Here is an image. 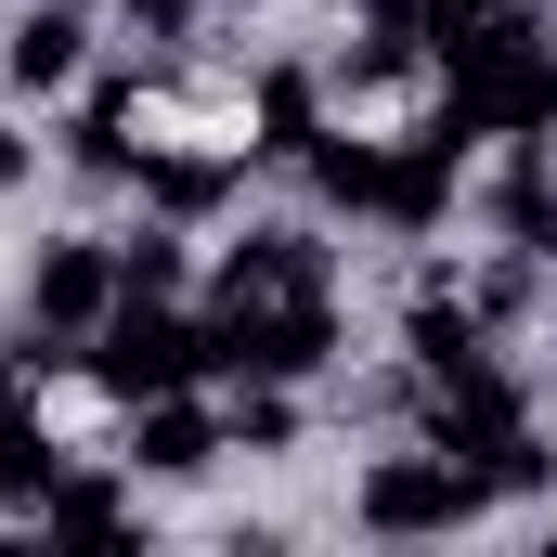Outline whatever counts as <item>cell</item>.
<instances>
[{
	"label": "cell",
	"instance_id": "ba28073f",
	"mask_svg": "<svg viewBox=\"0 0 557 557\" xmlns=\"http://www.w3.org/2000/svg\"><path fill=\"white\" fill-rule=\"evenodd\" d=\"M298 285H337V247L311 221H247L221 247V298H298Z\"/></svg>",
	"mask_w": 557,
	"mask_h": 557
},
{
	"label": "cell",
	"instance_id": "2e32d148",
	"mask_svg": "<svg viewBox=\"0 0 557 557\" xmlns=\"http://www.w3.org/2000/svg\"><path fill=\"white\" fill-rule=\"evenodd\" d=\"M208 13H221V0H208Z\"/></svg>",
	"mask_w": 557,
	"mask_h": 557
},
{
	"label": "cell",
	"instance_id": "52a82bcc",
	"mask_svg": "<svg viewBox=\"0 0 557 557\" xmlns=\"http://www.w3.org/2000/svg\"><path fill=\"white\" fill-rule=\"evenodd\" d=\"M91 65V0H26L0 26V91H78Z\"/></svg>",
	"mask_w": 557,
	"mask_h": 557
},
{
	"label": "cell",
	"instance_id": "277c9868",
	"mask_svg": "<svg viewBox=\"0 0 557 557\" xmlns=\"http://www.w3.org/2000/svg\"><path fill=\"white\" fill-rule=\"evenodd\" d=\"M104 311H117V234H39V260H26V324L91 337Z\"/></svg>",
	"mask_w": 557,
	"mask_h": 557
},
{
	"label": "cell",
	"instance_id": "6da1fadb",
	"mask_svg": "<svg viewBox=\"0 0 557 557\" xmlns=\"http://www.w3.org/2000/svg\"><path fill=\"white\" fill-rule=\"evenodd\" d=\"M78 389H104L117 416L156 403V389H208V311H182V298H117V311L78 337Z\"/></svg>",
	"mask_w": 557,
	"mask_h": 557
},
{
	"label": "cell",
	"instance_id": "8fae6325",
	"mask_svg": "<svg viewBox=\"0 0 557 557\" xmlns=\"http://www.w3.org/2000/svg\"><path fill=\"white\" fill-rule=\"evenodd\" d=\"M26 532H52V545H104V532H131V480L52 467V493H39V519H26Z\"/></svg>",
	"mask_w": 557,
	"mask_h": 557
},
{
	"label": "cell",
	"instance_id": "7c38bea8",
	"mask_svg": "<svg viewBox=\"0 0 557 557\" xmlns=\"http://www.w3.org/2000/svg\"><path fill=\"white\" fill-rule=\"evenodd\" d=\"M52 467H65V441L39 428V403H13V389H0V519H39Z\"/></svg>",
	"mask_w": 557,
	"mask_h": 557
},
{
	"label": "cell",
	"instance_id": "3957f363",
	"mask_svg": "<svg viewBox=\"0 0 557 557\" xmlns=\"http://www.w3.org/2000/svg\"><path fill=\"white\" fill-rule=\"evenodd\" d=\"M480 506H493V480H480L467 454H441V441L376 454V467H363V493H350V519H363L376 545H441V532H467Z\"/></svg>",
	"mask_w": 557,
	"mask_h": 557
},
{
	"label": "cell",
	"instance_id": "9a60e30c",
	"mask_svg": "<svg viewBox=\"0 0 557 557\" xmlns=\"http://www.w3.org/2000/svg\"><path fill=\"white\" fill-rule=\"evenodd\" d=\"M26 182H39V131H13V117H0V208H13Z\"/></svg>",
	"mask_w": 557,
	"mask_h": 557
},
{
	"label": "cell",
	"instance_id": "5bb4252c",
	"mask_svg": "<svg viewBox=\"0 0 557 557\" xmlns=\"http://www.w3.org/2000/svg\"><path fill=\"white\" fill-rule=\"evenodd\" d=\"M117 26H131V52H182L208 26V0H117Z\"/></svg>",
	"mask_w": 557,
	"mask_h": 557
},
{
	"label": "cell",
	"instance_id": "5b68a950",
	"mask_svg": "<svg viewBox=\"0 0 557 557\" xmlns=\"http://www.w3.org/2000/svg\"><path fill=\"white\" fill-rule=\"evenodd\" d=\"M221 454H234V428H221V403H195V389L131 403V441H117V467H131V480H208Z\"/></svg>",
	"mask_w": 557,
	"mask_h": 557
},
{
	"label": "cell",
	"instance_id": "8992f818",
	"mask_svg": "<svg viewBox=\"0 0 557 557\" xmlns=\"http://www.w3.org/2000/svg\"><path fill=\"white\" fill-rule=\"evenodd\" d=\"M234 195H247V143H143V208H156V221L195 234V221H221Z\"/></svg>",
	"mask_w": 557,
	"mask_h": 557
},
{
	"label": "cell",
	"instance_id": "30bf717a",
	"mask_svg": "<svg viewBox=\"0 0 557 557\" xmlns=\"http://www.w3.org/2000/svg\"><path fill=\"white\" fill-rule=\"evenodd\" d=\"M493 234L557 260V169H545V143H506V169H493Z\"/></svg>",
	"mask_w": 557,
	"mask_h": 557
},
{
	"label": "cell",
	"instance_id": "7a4b0ae2",
	"mask_svg": "<svg viewBox=\"0 0 557 557\" xmlns=\"http://www.w3.org/2000/svg\"><path fill=\"white\" fill-rule=\"evenodd\" d=\"M337 285H298V298H221L208 311V376L234 389V376H285V389H311L324 363H337Z\"/></svg>",
	"mask_w": 557,
	"mask_h": 557
},
{
	"label": "cell",
	"instance_id": "4fadbf2b",
	"mask_svg": "<svg viewBox=\"0 0 557 557\" xmlns=\"http://www.w3.org/2000/svg\"><path fill=\"white\" fill-rule=\"evenodd\" d=\"M182 273H195V234L143 208L131 234H117V298H182Z\"/></svg>",
	"mask_w": 557,
	"mask_h": 557
},
{
	"label": "cell",
	"instance_id": "9c48e42d",
	"mask_svg": "<svg viewBox=\"0 0 557 557\" xmlns=\"http://www.w3.org/2000/svg\"><path fill=\"white\" fill-rule=\"evenodd\" d=\"M324 143V78L311 65H260L247 78V169H298Z\"/></svg>",
	"mask_w": 557,
	"mask_h": 557
}]
</instances>
